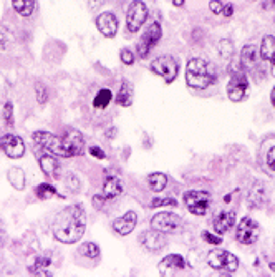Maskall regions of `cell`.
<instances>
[{"instance_id": "cell-1", "label": "cell", "mask_w": 275, "mask_h": 277, "mask_svg": "<svg viewBox=\"0 0 275 277\" xmlns=\"http://www.w3.org/2000/svg\"><path fill=\"white\" fill-rule=\"evenodd\" d=\"M86 229V216L82 204H71L62 209L53 219L52 231L56 241L63 244H75L83 237Z\"/></svg>"}, {"instance_id": "cell-2", "label": "cell", "mask_w": 275, "mask_h": 277, "mask_svg": "<svg viewBox=\"0 0 275 277\" xmlns=\"http://www.w3.org/2000/svg\"><path fill=\"white\" fill-rule=\"evenodd\" d=\"M215 82V68L204 58H191L186 67V83L191 88L206 90Z\"/></svg>"}, {"instance_id": "cell-3", "label": "cell", "mask_w": 275, "mask_h": 277, "mask_svg": "<svg viewBox=\"0 0 275 277\" xmlns=\"http://www.w3.org/2000/svg\"><path fill=\"white\" fill-rule=\"evenodd\" d=\"M32 136H33V141L37 143L40 148L45 150L47 153H50V155L60 156V158H70V153L67 151V148H65L62 136H56L45 130H37Z\"/></svg>"}, {"instance_id": "cell-4", "label": "cell", "mask_w": 275, "mask_h": 277, "mask_svg": "<svg viewBox=\"0 0 275 277\" xmlns=\"http://www.w3.org/2000/svg\"><path fill=\"white\" fill-rule=\"evenodd\" d=\"M149 68L158 77L164 78L166 83H172L179 75V60L172 55H161L151 62Z\"/></svg>"}, {"instance_id": "cell-5", "label": "cell", "mask_w": 275, "mask_h": 277, "mask_svg": "<svg viewBox=\"0 0 275 277\" xmlns=\"http://www.w3.org/2000/svg\"><path fill=\"white\" fill-rule=\"evenodd\" d=\"M207 264L214 271H224V272H235L239 267V259L224 249H212L207 254Z\"/></svg>"}, {"instance_id": "cell-6", "label": "cell", "mask_w": 275, "mask_h": 277, "mask_svg": "<svg viewBox=\"0 0 275 277\" xmlns=\"http://www.w3.org/2000/svg\"><path fill=\"white\" fill-rule=\"evenodd\" d=\"M161 37H163L161 24H159V22H153V24H149V27L144 30V33L141 35V39L138 40V45H136V50H138V55H140V58H146Z\"/></svg>"}, {"instance_id": "cell-7", "label": "cell", "mask_w": 275, "mask_h": 277, "mask_svg": "<svg viewBox=\"0 0 275 277\" xmlns=\"http://www.w3.org/2000/svg\"><path fill=\"white\" fill-rule=\"evenodd\" d=\"M148 7L141 0H134L129 4L128 12H126V28L129 33H138V30L143 27L144 22L148 20Z\"/></svg>"}, {"instance_id": "cell-8", "label": "cell", "mask_w": 275, "mask_h": 277, "mask_svg": "<svg viewBox=\"0 0 275 277\" xmlns=\"http://www.w3.org/2000/svg\"><path fill=\"white\" fill-rule=\"evenodd\" d=\"M184 204L186 208L196 216H204L211 206L212 198L207 191H187L184 193Z\"/></svg>"}, {"instance_id": "cell-9", "label": "cell", "mask_w": 275, "mask_h": 277, "mask_svg": "<svg viewBox=\"0 0 275 277\" xmlns=\"http://www.w3.org/2000/svg\"><path fill=\"white\" fill-rule=\"evenodd\" d=\"M247 91H249V80L247 75L244 71L237 70L232 71V77H230V82L227 85V97L230 101H242L245 97H247Z\"/></svg>"}, {"instance_id": "cell-10", "label": "cell", "mask_w": 275, "mask_h": 277, "mask_svg": "<svg viewBox=\"0 0 275 277\" xmlns=\"http://www.w3.org/2000/svg\"><path fill=\"white\" fill-rule=\"evenodd\" d=\"M151 228L161 232H178L181 228V217L174 213H168V211H161V213L154 214L151 217Z\"/></svg>"}, {"instance_id": "cell-11", "label": "cell", "mask_w": 275, "mask_h": 277, "mask_svg": "<svg viewBox=\"0 0 275 277\" xmlns=\"http://www.w3.org/2000/svg\"><path fill=\"white\" fill-rule=\"evenodd\" d=\"M0 150L5 153V156L12 159H18L25 155V143L20 136L5 133L0 135Z\"/></svg>"}, {"instance_id": "cell-12", "label": "cell", "mask_w": 275, "mask_h": 277, "mask_svg": "<svg viewBox=\"0 0 275 277\" xmlns=\"http://www.w3.org/2000/svg\"><path fill=\"white\" fill-rule=\"evenodd\" d=\"M235 237L241 244H254L259 237V224L250 217H244L235 229Z\"/></svg>"}, {"instance_id": "cell-13", "label": "cell", "mask_w": 275, "mask_h": 277, "mask_svg": "<svg viewBox=\"0 0 275 277\" xmlns=\"http://www.w3.org/2000/svg\"><path fill=\"white\" fill-rule=\"evenodd\" d=\"M63 138V143H65V148L70 153V158L71 156H80L85 153V140H83V135L80 133L78 130L75 128H68L65 131V136Z\"/></svg>"}, {"instance_id": "cell-14", "label": "cell", "mask_w": 275, "mask_h": 277, "mask_svg": "<svg viewBox=\"0 0 275 277\" xmlns=\"http://www.w3.org/2000/svg\"><path fill=\"white\" fill-rule=\"evenodd\" d=\"M98 32L106 39H113L118 33V19L113 12H103L96 19Z\"/></svg>"}, {"instance_id": "cell-15", "label": "cell", "mask_w": 275, "mask_h": 277, "mask_svg": "<svg viewBox=\"0 0 275 277\" xmlns=\"http://www.w3.org/2000/svg\"><path fill=\"white\" fill-rule=\"evenodd\" d=\"M140 243L143 247H146L149 252H159L166 246V241L161 231H156L151 228L149 231L141 232L140 236Z\"/></svg>"}, {"instance_id": "cell-16", "label": "cell", "mask_w": 275, "mask_h": 277, "mask_svg": "<svg viewBox=\"0 0 275 277\" xmlns=\"http://www.w3.org/2000/svg\"><path fill=\"white\" fill-rule=\"evenodd\" d=\"M136 224H138V214L134 211H128L125 216L116 217V219L113 221V229L114 232H118L120 236H128L134 231Z\"/></svg>"}, {"instance_id": "cell-17", "label": "cell", "mask_w": 275, "mask_h": 277, "mask_svg": "<svg viewBox=\"0 0 275 277\" xmlns=\"http://www.w3.org/2000/svg\"><path fill=\"white\" fill-rule=\"evenodd\" d=\"M38 164H40V170L45 173L50 179L58 181L62 178V166L58 163V159H55L52 155L38 156Z\"/></svg>"}, {"instance_id": "cell-18", "label": "cell", "mask_w": 275, "mask_h": 277, "mask_svg": "<svg viewBox=\"0 0 275 277\" xmlns=\"http://www.w3.org/2000/svg\"><path fill=\"white\" fill-rule=\"evenodd\" d=\"M234 224H235V213H232V211H222V213L215 214L212 221L214 232L219 236L226 234L230 228H234Z\"/></svg>"}, {"instance_id": "cell-19", "label": "cell", "mask_w": 275, "mask_h": 277, "mask_svg": "<svg viewBox=\"0 0 275 277\" xmlns=\"http://www.w3.org/2000/svg\"><path fill=\"white\" fill-rule=\"evenodd\" d=\"M123 193V183L118 176L114 174H106L105 176V183H103V196L106 198V201H114L121 196Z\"/></svg>"}, {"instance_id": "cell-20", "label": "cell", "mask_w": 275, "mask_h": 277, "mask_svg": "<svg viewBox=\"0 0 275 277\" xmlns=\"http://www.w3.org/2000/svg\"><path fill=\"white\" fill-rule=\"evenodd\" d=\"M186 267V261L183 256H179V254H169V256H166L161 262H159V274H171L174 271H181V269Z\"/></svg>"}, {"instance_id": "cell-21", "label": "cell", "mask_w": 275, "mask_h": 277, "mask_svg": "<svg viewBox=\"0 0 275 277\" xmlns=\"http://www.w3.org/2000/svg\"><path fill=\"white\" fill-rule=\"evenodd\" d=\"M259 53L257 48L254 45H245L241 50V65L244 70L247 71H254L259 67Z\"/></svg>"}, {"instance_id": "cell-22", "label": "cell", "mask_w": 275, "mask_h": 277, "mask_svg": "<svg viewBox=\"0 0 275 277\" xmlns=\"http://www.w3.org/2000/svg\"><path fill=\"white\" fill-rule=\"evenodd\" d=\"M267 199V189L264 186V183L260 181H256L252 184L250 191H249V201H250V206L252 208H262L264 202Z\"/></svg>"}, {"instance_id": "cell-23", "label": "cell", "mask_w": 275, "mask_h": 277, "mask_svg": "<svg viewBox=\"0 0 275 277\" xmlns=\"http://www.w3.org/2000/svg\"><path fill=\"white\" fill-rule=\"evenodd\" d=\"M133 98H134V90H133V83L125 80L120 86V91L116 95V103L120 106H131L133 105Z\"/></svg>"}, {"instance_id": "cell-24", "label": "cell", "mask_w": 275, "mask_h": 277, "mask_svg": "<svg viewBox=\"0 0 275 277\" xmlns=\"http://www.w3.org/2000/svg\"><path fill=\"white\" fill-rule=\"evenodd\" d=\"M12 7L20 17H32L37 7V0H12Z\"/></svg>"}, {"instance_id": "cell-25", "label": "cell", "mask_w": 275, "mask_h": 277, "mask_svg": "<svg viewBox=\"0 0 275 277\" xmlns=\"http://www.w3.org/2000/svg\"><path fill=\"white\" fill-rule=\"evenodd\" d=\"M259 55L265 62H270L272 58L275 57V37H273V35H265V37L262 39Z\"/></svg>"}, {"instance_id": "cell-26", "label": "cell", "mask_w": 275, "mask_h": 277, "mask_svg": "<svg viewBox=\"0 0 275 277\" xmlns=\"http://www.w3.org/2000/svg\"><path fill=\"white\" fill-rule=\"evenodd\" d=\"M35 194H37V198L40 201H47L50 198H62L63 199V196L58 193V189L53 188L52 184H48V183L38 184L37 188H35Z\"/></svg>"}, {"instance_id": "cell-27", "label": "cell", "mask_w": 275, "mask_h": 277, "mask_svg": "<svg viewBox=\"0 0 275 277\" xmlns=\"http://www.w3.org/2000/svg\"><path fill=\"white\" fill-rule=\"evenodd\" d=\"M7 179H9V183L12 184V188L18 189V191H22V189L25 188V174L17 166L10 168L9 173H7Z\"/></svg>"}, {"instance_id": "cell-28", "label": "cell", "mask_w": 275, "mask_h": 277, "mask_svg": "<svg viewBox=\"0 0 275 277\" xmlns=\"http://www.w3.org/2000/svg\"><path fill=\"white\" fill-rule=\"evenodd\" d=\"M148 184L151 188V191L161 193L163 189L168 186V176L164 173H153L148 176Z\"/></svg>"}, {"instance_id": "cell-29", "label": "cell", "mask_w": 275, "mask_h": 277, "mask_svg": "<svg viewBox=\"0 0 275 277\" xmlns=\"http://www.w3.org/2000/svg\"><path fill=\"white\" fill-rule=\"evenodd\" d=\"M50 257H45V256H42V257H37L35 259V262L30 266V274H35V275H50L52 272H48V267H50Z\"/></svg>"}, {"instance_id": "cell-30", "label": "cell", "mask_w": 275, "mask_h": 277, "mask_svg": "<svg viewBox=\"0 0 275 277\" xmlns=\"http://www.w3.org/2000/svg\"><path fill=\"white\" fill-rule=\"evenodd\" d=\"M111 100H113L111 90L101 88V90L96 93L95 100H93V108H96V110H105V108H108V105L111 103Z\"/></svg>"}, {"instance_id": "cell-31", "label": "cell", "mask_w": 275, "mask_h": 277, "mask_svg": "<svg viewBox=\"0 0 275 277\" xmlns=\"http://www.w3.org/2000/svg\"><path fill=\"white\" fill-rule=\"evenodd\" d=\"M78 254H82V256L88 257V259H96V257H100V247L95 243H85L80 246Z\"/></svg>"}, {"instance_id": "cell-32", "label": "cell", "mask_w": 275, "mask_h": 277, "mask_svg": "<svg viewBox=\"0 0 275 277\" xmlns=\"http://www.w3.org/2000/svg\"><path fill=\"white\" fill-rule=\"evenodd\" d=\"M217 52L221 53L222 58H232L234 55V43L227 40V39H222L219 43H217Z\"/></svg>"}, {"instance_id": "cell-33", "label": "cell", "mask_w": 275, "mask_h": 277, "mask_svg": "<svg viewBox=\"0 0 275 277\" xmlns=\"http://www.w3.org/2000/svg\"><path fill=\"white\" fill-rule=\"evenodd\" d=\"M2 120L7 126H13L15 125V120H13V105H12V101H7V103L4 105L2 108Z\"/></svg>"}, {"instance_id": "cell-34", "label": "cell", "mask_w": 275, "mask_h": 277, "mask_svg": "<svg viewBox=\"0 0 275 277\" xmlns=\"http://www.w3.org/2000/svg\"><path fill=\"white\" fill-rule=\"evenodd\" d=\"M35 93H37V101L38 105H45L48 101V88L42 82L35 83Z\"/></svg>"}, {"instance_id": "cell-35", "label": "cell", "mask_w": 275, "mask_h": 277, "mask_svg": "<svg viewBox=\"0 0 275 277\" xmlns=\"http://www.w3.org/2000/svg\"><path fill=\"white\" fill-rule=\"evenodd\" d=\"M163 206H178V201L172 198H156L151 202V208H163Z\"/></svg>"}, {"instance_id": "cell-36", "label": "cell", "mask_w": 275, "mask_h": 277, "mask_svg": "<svg viewBox=\"0 0 275 277\" xmlns=\"http://www.w3.org/2000/svg\"><path fill=\"white\" fill-rule=\"evenodd\" d=\"M120 58H121V62L125 65H133L134 63V55H133V52L129 48H123L120 52Z\"/></svg>"}, {"instance_id": "cell-37", "label": "cell", "mask_w": 275, "mask_h": 277, "mask_svg": "<svg viewBox=\"0 0 275 277\" xmlns=\"http://www.w3.org/2000/svg\"><path fill=\"white\" fill-rule=\"evenodd\" d=\"M202 239H206L209 244H215V246H219V244L222 243L221 236L211 234V232H209V231H204V232H202Z\"/></svg>"}, {"instance_id": "cell-38", "label": "cell", "mask_w": 275, "mask_h": 277, "mask_svg": "<svg viewBox=\"0 0 275 277\" xmlns=\"http://www.w3.org/2000/svg\"><path fill=\"white\" fill-rule=\"evenodd\" d=\"M222 9H224V4L221 2V0H211V2H209V10H211L212 13H215V15H221Z\"/></svg>"}, {"instance_id": "cell-39", "label": "cell", "mask_w": 275, "mask_h": 277, "mask_svg": "<svg viewBox=\"0 0 275 277\" xmlns=\"http://www.w3.org/2000/svg\"><path fill=\"white\" fill-rule=\"evenodd\" d=\"M91 202H93V208H95V209H98V211H100V209H103L105 202H108V201H106V198H105L103 194H95V196H93Z\"/></svg>"}, {"instance_id": "cell-40", "label": "cell", "mask_w": 275, "mask_h": 277, "mask_svg": "<svg viewBox=\"0 0 275 277\" xmlns=\"http://www.w3.org/2000/svg\"><path fill=\"white\" fill-rule=\"evenodd\" d=\"M267 166H269L272 171H275V146L270 148L269 153H267Z\"/></svg>"}, {"instance_id": "cell-41", "label": "cell", "mask_w": 275, "mask_h": 277, "mask_svg": "<svg viewBox=\"0 0 275 277\" xmlns=\"http://www.w3.org/2000/svg\"><path fill=\"white\" fill-rule=\"evenodd\" d=\"M88 151H90V155H91V156H95V158H98V159H105V158H106L105 151L101 150V148H98V146H91Z\"/></svg>"}, {"instance_id": "cell-42", "label": "cell", "mask_w": 275, "mask_h": 277, "mask_svg": "<svg viewBox=\"0 0 275 277\" xmlns=\"http://www.w3.org/2000/svg\"><path fill=\"white\" fill-rule=\"evenodd\" d=\"M232 13H234V5L232 4H227V5H224V9H222V15L224 17H232Z\"/></svg>"}, {"instance_id": "cell-43", "label": "cell", "mask_w": 275, "mask_h": 277, "mask_svg": "<svg viewBox=\"0 0 275 277\" xmlns=\"http://www.w3.org/2000/svg\"><path fill=\"white\" fill-rule=\"evenodd\" d=\"M275 7V0H265V2L262 4V9L264 10H272Z\"/></svg>"}, {"instance_id": "cell-44", "label": "cell", "mask_w": 275, "mask_h": 277, "mask_svg": "<svg viewBox=\"0 0 275 277\" xmlns=\"http://www.w3.org/2000/svg\"><path fill=\"white\" fill-rule=\"evenodd\" d=\"M96 5H98V7L101 5L100 0H90V9H91V10H95V9H96Z\"/></svg>"}, {"instance_id": "cell-45", "label": "cell", "mask_w": 275, "mask_h": 277, "mask_svg": "<svg viewBox=\"0 0 275 277\" xmlns=\"http://www.w3.org/2000/svg\"><path fill=\"white\" fill-rule=\"evenodd\" d=\"M114 133H116V128L108 130V131H106V138H114Z\"/></svg>"}, {"instance_id": "cell-46", "label": "cell", "mask_w": 275, "mask_h": 277, "mask_svg": "<svg viewBox=\"0 0 275 277\" xmlns=\"http://www.w3.org/2000/svg\"><path fill=\"white\" fill-rule=\"evenodd\" d=\"M5 45H7L5 37H4V35H0V50H5Z\"/></svg>"}, {"instance_id": "cell-47", "label": "cell", "mask_w": 275, "mask_h": 277, "mask_svg": "<svg viewBox=\"0 0 275 277\" xmlns=\"http://www.w3.org/2000/svg\"><path fill=\"white\" fill-rule=\"evenodd\" d=\"M270 101H272V106L275 108V86L272 88V93H270Z\"/></svg>"}, {"instance_id": "cell-48", "label": "cell", "mask_w": 275, "mask_h": 277, "mask_svg": "<svg viewBox=\"0 0 275 277\" xmlns=\"http://www.w3.org/2000/svg\"><path fill=\"white\" fill-rule=\"evenodd\" d=\"M186 0H172V4H174L176 7H183Z\"/></svg>"}, {"instance_id": "cell-49", "label": "cell", "mask_w": 275, "mask_h": 277, "mask_svg": "<svg viewBox=\"0 0 275 277\" xmlns=\"http://www.w3.org/2000/svg\"><path fill=\"white\" fill-rule=\"evenodd\" d=\"M270 62H272V75L275 77V57L272 58V60H270Z\"/></svg>"}, {"instance_id": "cell-50", "label": "cell", "mask_w": 275, "mask_h": 277, "mask_svg": "<svg viewBox=\"0 0 275 277\" xmlns=\"http://www.w3.org/2000/svg\"><path fill=\"white\" fill-rule=\"evenodd\" d=\"M270 269H272V271L275 272V262H270V266H269Z\"/></svg>"}]
</instances>
